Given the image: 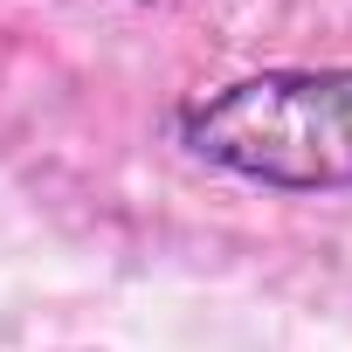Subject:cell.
<instances>
[{
  "label": "cell",
  "instance_id": "6da1fadb",
  "mask_svg": "<svg viewBox=\"0 0 352 352\" xmlns=\"http://www.w3.org/2000/svg\"><path fill=\"white\" fill-rule=\"evenodd\" d=\"M201 166L276 194H345L352 187V69H263L187 97L173 111Z\"/></svg>",
  "mask_w": 352,
  "mask_h": 352
}]
</instances>
